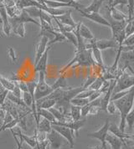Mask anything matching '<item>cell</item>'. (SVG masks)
<instances>
[{"mask_svg": "<svg viewBox=\"0 0 134 149\" xmlns=\"http://www.w3.org/2000/svg\"><path fill=\"white\" fill-rule=\"evenodd\" d=\"M8 58L10 59V61H12L13 64H17L18 61L20 59V55L16 52V50L12 48L11 46L8 47Z\"/></svg>", "mask_w": 134, "mask_h": 149, "instance_id": "obj_36", "label": "cell"}, {"mask_svg": "<svg viewBox=\"0 0 134 149\" xmlns=\"http://www.w3.org/2000/svg\"><path fill=\"white\" fill-rule=\"evenodd\" d=\"M51 47L48 46L45 49V51L44 52V54H42V56L40 58L39 61L37 62V64L34 65V70L36 72H45L46 70L47 63H48V56H49V51L50 50Z\"/></svg>", "mask_w": 134, "mask_h": 149, "instance_id": "obj_17", "label": "cell"}, {"mask_svg": "<svg viewBox=\"0 0 134 149\" xmlns=\"http://www.w3.org/2000/svg\"><path fill=\"white\" fill-rule=\"evenodd\" d=\"M134 33V24H133V20H127V24L125 26V34L126 37H128Z\"/></svg>", "mask_w": 134, "mask_h": 149, "instance_id": "obj_40", "label": "cell"}, {"mask_svg": "<svg viewBox=\"0 0 134 149\" xmlns=\"http://www.w3.org/2000/svg\"><path fill=\"white\" fill-rule=\"evenodd\" d=\"M113 0H108V3H107V6H109L111 3H112V2Z\"/></svg>", "mask_w": 134, "mask_h": 149, "instance_id": "obj_56", "label": "cell"}, {"mask_svg": "<svg viewBox=\"0 0 134 149\" xmlns=\"http://www.w3.org/2000/svg\"><path fill=\"white\" fill-rule=\"evenodd\" d=\"M13 82H14V88L11 91L12 94L15 95V96H17V97L22 98V91H21V90H20L19 86H18V82L14 81H13Z\"/></svg>", "mask_w": 134, "mask_h": 149, "instance_id": "obj_47", "label": "cell"}, {"mask_svg": "<svg viewBox=\"0 0 134 149\" xmlns=\"http://www.w3.org/2000/svg\"><path fill=\"white\" fill-rule=\"evenodd\" d=\"M125 122H126V126H128V128L130 131H132L134 125V110L132 109L126 116L125 118Z\"/></svg>", "mask_w": 134, "mask_h": 149, "instance_id": "obj_35", "label": "cell"}, {"mask_svg": "<svg viewBox=\"0 0 134 149\" xmlns=\"http://www.w3.org/2000/svg\"><path fill=\"white\" fill-rule=\"evenodd\" d=\"M108 132H111L112 134H113L116 136L119 137L122 140H125V139H133V136L132 134H129V133H126L125 132H121L119 127L114 124V123H112L109 125V127H108Z\"/></svg>", "mask_w": 134, "mask_h": 149, "instance_id": "obj_18", "label": "cell"}, {"mask_svg": "<svg viewBox=\"0 0 134 149\" xmlns=\"http://www.w3.org/2000/svg\"><path fill=\"white\" fill-rule=\"evenodd\" d=\"M3 1H4V0H0V4H2V5H3Z\"/></svg>", "mask_w": 134, "mask_h": 149, "instance_id": "obj_57", "label": "cell"}, {"mask_svg": "<svg viewBox=\"0 0 134 149\" xmlns=\"http://www.w3.org/2000/svg\"><path fill=\"white\" fill-rule=\"evenodd\" d=\"M119 4H121V5H127L128 4L127 0H113L112 2V3L109 6H107V7L114 8L116 7L117 5H119Z\"/></svg>", "mask_w": 134, "mask_h": 149, "instance_id": "obj_48", "label": "cell"}, {"mask_svg": "<svg viewBox=\"0 0 134 149\" xmlns=\"http://www.w3.org/2000/svg\"><path fill=\"white\" fill-rule=\"evenodd\" d=\"M117 111V107H116L114 102H112V101H110L109 103L107 104L106 111H107V112H108L109 114H111V115H113V114L116 113Z\"/></svg>", "mask_w": 134, "mask_h": 149, "instance_id": "obj_44", "label": "cell"}, {"mask_svg": "<svg viewBox=\"0 0 134 149\" xmlns=\"http://www.w3.org/2000/svg\"><path fill=\"white\" fill-rule=\"evenodd\" d=\"M105 81H106V80H104V78L102 77L101 74H100V75H98V76L96 77V79L90 85V86L88 87V89L92 90V91H98V90H100V89L102 87L103 83H104Z\"/></svg>", "mask_w": 134, "mask_h": 149, "instance_id": "obj_33", "label": "cell"}, {"mask_svg": "<svg viewBox=\"0 0 134 149\" xmlns=\"http://www.w3.org/2000/svg\"><path fill=\"white\" fill-rule=\"evenodd\" d=\"M60 33L63 34L65 36V38L68 40V41H70L74 46L77 47V39L75 37V35L73 32H66V31H60Z\"/></svg>", "mask_w": 134, "mask_h": 149, "instance_id": "obj_37", "label": "cell"}, {"mask_svg": "<svg viewBox=\"0 0 134 149\" xmlns=\"http://www.w3.org/2000/svg\"><path fill=\"white\" fill-rule=\"evenodd\" d=\"M91 102H89L86 106L80 107V115H81V116H86L88 115L89 114V111L91 110Z\"/></svg>", "mask_w": 134, "mask_h": 149, "instance_id": "obj_46", "label": "cell"}, {"mask_svg": "<svg viewBox=\"0 0 134 149\" xmlns=\"http://www.w3.org/2000/svg\"><path fill=\"white\" fill-rule=\"evenodd\" d=\"M37 131L38 132H45V133H49L51 130H52V127H51V122L50 121H48L47 119L42 117V119L40 120V122H39V125L38 127H36Z\"/></svg>", "mask_w": 134, "mask_h": 149, "instance_id": "obj_29", "label": "cell"}, {"mask_svg": "<svg viewBox=\"0 0 134 149\" xmlns=\"http://www.w3.org/2000/svg\"><path fill=\"white\" fill-rule=\"evenodd\" d=\"M132 88H133V87H132ZM130 90H131V89H129V90H126V91H121L117 92V93H114V94H112V95H111V99H110V101H116V100L119 99V98H121V97L124 96V95H127V93L130 91Z\"/></svg>", "mask_w": 134, "mask_h": 149, "instance_id": "obj_42", "label": "cell"}, {"mask_svg": "<svg viewBox=\"0 0 134 149\" xmlns=\"http://www.w3.org/2000/svg\"><path fill=\"white\" fill-rule=\"evenodd\" d=\"M8 91H7V90H4L1 94H0V107L3 104V102H5V100H6L7 98V95H8Z\"/></svg>", "mask_w": 134, "mask_h": 149, "instance_id": "obj_50", "label": "cell"}, {"mask_svg": "<svg viewBox=\"0 0 134 149\" xmlns=\"http://www.w3.org/2000/svg\"><path fill=\"white\" fill-rule=\"evenodd\" d=\"M5 9H6L7 14L9 18H15V17L19 16L21 13V10H22V9H20L17 7L16 5L5 7Z\"/></svg>", "mask_w": 134, "mask_h": 149, "instance_id": "obj_34", "label": "cell"}, {"mask_svg": "<svg viewBox=\"0 0 134 149\" xmlns=\"http://www.w3.org/2000/svg\"><path fill=\"white\" fill-rule=\"evenodd\" d=\"M88 149H103V148H102L101 145H97V146H96V147H92V148L88 147Z\"/></svg>", "mask_w": 134, "mask_h": 149, "instance_id": "obj_52", "label": "cell"}, {"mask_svg": "<svg viewBox=\"0 0 134 149\" xmlns=\"http://www.w3.org/2000/svg\"><path fill=\"white\" fill-rule=\"evenodd\" d=\"M89 102H89L88 98H77V97H75L70 101V104L74 105V106H77V107H84L87 104H88Z\"/></svg>", "mask_w": 134, "mask_h": 149, "instance_id": "obj_38", "label": "cell"}, {"mask_svg": "<svg viewBox=\"0 0 134 149\" xmlns=\"http://www.w3.org/2000/svg\"><path fill=\"white\" fill-rule=\"evenodd\" d=\"M14 134L17 136H19L20 140H21L22 142H26L27 144H28L29 147H31L32 148L36 146V144H37V142H37V139H36V135H35V133H34V135L32 136H29L23 134V133L21 132V131L19 129V130L17 131V132H14Z\"/></svg>", "mask_w": 134, "mask_h": 149, "instance_id": "obj_21", "label": "cell"}, {"mask_svg": "<svg viewBox=\"0 0 134 149\" xmlns=\"http://www.w3.org/2000/svg\"><path fill=\"white\" fill-rule=\"evenodd\" d=\"M4 90H5V89L3 87V86H2V85H1V83H0V94H1Z\"/></svg>", "mask_w": 134, "mask_h": 149, "instance_id": "obj_55", "label": "cell"}, {"mask_svg": "<svg viewBox=\"0 0 134 149\" xmlns=\"http://www.w3.org/2000/svg\"><path fill=\"white\" fill-rule=\"evenodd\" d=\"M71 13H72V10L69 9L64 14L60 15V16H56L54 18L60 21L62 24H66V25H70V26H72V27H75L77 25V24L72 19Z\"/></svg>", "mask_w": 134, "mask_h": 149, "instance_id": "obj_19", "label": "cell"}, {"mask_svg": "<svg viewBox=\"0 0 134 149\" xmlns=\"http://www.w3.org/2000/svg\"><path fill=\"white\" fill-rule=\"evenodd\" d=\"M77 10L80 13L81 17L87 18L88 19H90L92 22H95L96 24H101V25H104V26L110 27V24L107 20V19H105L103 16H101L99 13H85L81 9H77Z\"/></svg>", "mask_w": 134, "mask_h": 149, "instance_id": "obj_11", "label": "cell"}, {"mask_svg": "<svg viewBox=\"0 0 134 149\" xmlns=\"http://www.w3.org/2000/svg\"><path fill=\"white\" fill-rule=\"evenodd\" d=\"M7 99H8V101H10L12 103H13L14 105H16L17 107H20V108L23 109V110H26V111L30 110V109H29V107L24 104V102H23L22 98H20V97L15 96V95L12 94L11 91H8V95H7Z\"/></svg>", "mask_w": 134, "mask_h": 149, "instance_id": "obj_26", "label": "cell"}, {"mask_svg": "<svg viewBox=\"0 0 134 149\" xmlns=\"http://www.w3.org/2000/svg\"><path fill=\"white\" fill-rule=\"evenodd\" d=\"M53 91L56 89H63L68 87V84H67L66 76L65 74H60L59 77L56 79V81H54L52 86H50Z\"/></svg>", "mask_w": 134, "mask_h": 149, "instance_id": "obj_28", "label": "cell"}, {"mask_svg": "<svg viewBox=\"0 0 134 149\" xmlns=\"http://www.w3.org/2000/svg\"><path fill=\"white\" fill-rule=\"evenodd\" d=\"M94 45H96V47L98 49L101 50H104V49H117L118 48V44L114 41L112 39V40H96L93 39Z\"/></svg>", "mask_w": 134, "mask_h": 149, "instance_id": "obj_13", "label": "cell"}, {"mask_svg": "<svg viewBox=\"0 0 134 149\" xmlns=\"http://www.w3.org/2000/svg\"><path fill=\"white\" fill-rule=\"evenodd\" d=\"M108 14L110 17L117 21H125L127 20V15L122 13L121 10L117 9L116 7L109 8L108 7Z\"/></svg>", "mask_w": 134, "mask_h": 149, "instance_id": "obj_23", "label": "cell"}, {"mask_svg": "<svg viewBox=\"0 0 134 149\" xmlns=\"http://www.w3.org/2000/svg\"><path fill=\"white\" fill-rule=\"evenodd\" d=\"M76 65V66H81V67H91L96 65V61L93 59L91 49H81V50H76L73 59L70 61L66 65L61 69L60 74H65L67 70L72 67L74 65Z\"/></svg>", "mask_w": 134, "mask_h": 149, "instance_id": "obj_3", "label": "cell"}, {"mask_svg": "<svg viewBox=\"0 0 134 149\" xmlns=\"http://www.w3.org/2000/svg\"><path fill=\"white\" fill-rule=\"evenodd\" d=\"M69 115L70 116L71 119L73 121H79L80 119V107H77V106H74V105H71L70 106V114Z\"/></svg>", "mask_w": 134, "mask_h": 149, "instance_id": "obj_32", "label": "cell"}, {"mask_svg": "<svg viewBox=\"0 0 134 149\" xmlns=\"http://www.w3.org/2000/svg\"><path fill=\"white\" fill-rule=\"evenodd\" d=\"M18 86H19V87H20L22 92L28 91V86H27V84L25 81H19L18 82Z\"/></svg>", "mask_w": 134, "mask_h": 149, "instance_id": "obj_51", "label": "cell"}, {"mask_svg": "<svg viewBox=\"0 0 134 149\" xmlns=\"http://www.w3.org/2000/svg\"><path fill=\"white\" fill-rule=\"evenodd\" d=\"M106 142L111 145L112 149H121L122 146L127 147V143L125 140H122L119 137L116 136L111 132H107V135L106 136Z\"/></svg>", "mask_w": 134, "mask_h": 149, "instance_id": "obj_14", "label": "cell"}, {"mask_svg": "<svg viewBox=\"0 0 134 149\" xmlns=\"http://www.w3.org/2000/svg\"><path fill=\"white\" fill-rule=\"evenodd\" d=\"M35 104H36V108H43L49 110L50 108L54 107L55 106V101L45 96L44 98L37 100L35 102Z\"/></svg>", "mask_w": 134, "mask_h": 149, "instance_id": "obj_22", "label": "cell"}, {"mask_svg": "<svg viewBox=\"0 0 134 149\" xmlns=\"http://www.w3.org/2000/svg\"><path fill=\"white\" fill-rule=\"evenodd\" d=\"M83 90H85L83 88V86L68 87L67 90L61 88L56 89L53 91L50 95H47V97L54 100L57 108L62 111L64 114H68L70 106V101Z\"/></svg>", "mask_w": 134, "mask_h": 149, "instance_id": "obj_1", "label": "cell"}, {"mask_svg": "<svg viewBox=\"0 0 134 149\" xmlns=\"http://www.w3.org/2000/svg\"><path fill=\"white\" fill-rule=\"evenodd\" d=\"M0 83L3 88L8 91H12L14 88V82L12 80L3 76L2 74H0Z\"/></svg>", "mask_w": 134, "mask_h": 149, "instance_id": "obj_31", "label": "cell"}, {"mask_svg": "<svg viewBox=\"0 0 134 149\" xmlns=\"http://www.w3.org/2000/svg\"><path fill=\"white\" fill-rule=\"evenodd\" d=\"M127 6H128V16L127 20H133V7L134 0H127Z\"/></svg>", "mask_w": 134, "mask_h": 149, "instance_id": "obj_41", "label": "cell"}, {"mask_svg": "<svg viewBox=\"0 0 134 149\" xmlns=\"http://www.w3.org/2000/svg\"><path fill=\"white\" fill-rule=\"evenodd\" d=\"M52 91H53V90L51 88V86H49L45 81V72H42V71L39 72V80L37 81L35 91H34L35 101L49 95Z\"/></svg>", "mask_w": 134, "mask_h": 149, "instance_id": "obj_6", "label": "cell"}, {"mask_svg": "<svg viewBox=\"0 0 134 149\" xmlns=\"http://www.w3.org/2000/svg\"><path fill=\"white\" fill-rule=\"evenodd\" d=\"M102 3H103V0H93V2L89 6L81 10L85 13H99Z\"/></svg>", "mask_w": 134, "mask_h": 149, "instance_id": "obj_27", "label": "cell"}, {"mask_svg": "<svg viewBox=\"0 0 134 149\" xmlns=\"http://www.w3.org/2000/svg\"><path fill=\"white\" fill-rule=\"evenodd\" d=\"M0 20L3 23L2 29H3V34L7 36H9V34L11 33V26H10V24L8 21V16L7 14L4 6L0 8Z\"/></svg>", "mask_w": 134, "mask_h": 149, "instance_id": "obj_15", "label": "cell"}, {"mask_svg": "<svg viewBox=\"0 0 134 149\" xmlns=\"http://www.w3.org/2000/svg\"><path fill=\"white\" fill-rule=\"evenodd\" d=\"M10 131H11V132H12V134H13V138H14V140H15V142H16V144H17V149H22L23 148V142L20 140L19 138H18V136L14 134V132H13V129H10Z\"/></svg>", "mask_w": 134, "mask_h": 149, "instance_id": "obj_49", "label": "cell"}, {"mask_svg": "<svg viewBox=\"0 0 134 149\" xmlns=\"http://www.w3.org/2000/svg\"><path fill=\"white\" fill-rule=\"evenodd\" d=\"M51 127L54 129V131H56L58 133H60L67 142H69L70 145V148L74 149V146H75V133H74L73 130H71L69 127H63V126H59V125H55V124H51Z\"/></svg>", "mask_w": 134, "mask_h": 149, "instance_id": "obj_7", "label": "cell"}, {"mask_svg": "<svg viewBox=\"0 0 134 149\" xmlns=\"http://www.w3.org/2000/svg\"><path fill=\"white\" fill-rule=\"evenodd\" d=\"M48 47V39L46 37H41L40 41L35 45V56H34V65L37 64L40 58L45 51Z\"/></svg>", "mask_w": 134, "mask_h": 149, "instance_id": "obj_16", "label": "cell"}, {"mask_svg": "<svg viewBox=\"0 0 134 149\" xmlns=\"http://www.w3.org/2000/svg\"><path fill=\"white\" fill-rule=\"evenodd\" d=\"M3 36H4V34L3 32V29H2V28H0V38H3Z\"/></svg>", "mask_w": 134, "mask_h": 149, "instance_id": "obj_54", "label": "cell"}, {"mask_svg": "<svg viewBox=\"0 0 134 149\" xmlns=\"http://www.w3.org/2000/svg\"><path fill=\"white\" fill-rule=\"evenodd\" d=\"M133 101H134V91L133 87L131 88L130 91L127 95L121 97L119 99L112 101L117 107V110L119 111L120 112V125L119 129L121 132H125L126 128V122L125 118L127 113L133 108Z\"/></svg>", "mask_w": 134, "mask_h": 149, "instance_id": "obj_2", "label": "cell"}, {"mask_svg": "<svg viewBox=\"0 0 134 149\" xmlns=\"http://www.w3.org/2000/svg\"><path fill=\"white\" fill-rule=\"evenodd\" d=\"M46 138L48 140V146L50 149H60L65 142V138L54 129L47 133Z\"/></svg>", "mask_w": 134, "mask_h": 149, "instance_id": "obj_8", "label": "cell"}, {"mask_svg": "<svg viewBox=\"0 0 134 149\" xmlns=\"http://www.w3.org/2000/svg\"><path fill=\"white\" fill-rule=\"evenodd\" d=\"M134 85V75L133 72L129 70L128 69H126L120 76L117 79L116 85L114 86L112 94L119 92L121 91L129 90L132 87H133Z\"/></svg>", "mask_w": 134, "mask_h": 149, "instance_id": "obj_5", "label": "cell"}, {"mask_svg": "<svg viewBox=\"0 0 134 149\" xmlns=\"http://www.w3.org/2000/svg\"><path fill=\"white\" fill-rule=\"evenodd\" d=\"M40 34L37 37H46L48 39V46L51 47V45L54 44L64 42L66 40L63 34L53 27V25H50L45 21L40 19Z\"/></svg>", "mask_w": 134, "mask_h": 149, "instance_id": "obj_4", "label": "cell"}, {"mask_svg": "<svg viewBox=\"0 0 134 149\" xmlns=\"http://www.w3.org/2000/svg\"><path fill=\"white\" fill-rule=\"evenodd\" d=\"M26 10V12L29 14L30 17H32L33 19L35 18H39L40 19L45 21L48 24H50V25H52V19L53 17L50 16V14H48L46 12H45L44 10L40 9L38 8L35 7H29L24 8Z\"/></svg>", "mask_w": 134, "mask_h": 149, "instance_id": "obj_10", "label": "cell"}, {"mask_svg": "<svg viewBox=\"0 0 134 149\" xmlns=\"http://www.w3.org/2000/svg\"><path fill=\"white\" fill-rule=\"evenodd\" d=\"M22 100L24 102V104L26 105L28 107H31L32 102H33V97L32 95L29 94V91H24L22 92Z\"/></svg>", "mask_w": 134, "mask_h": 149, "instance_id": "obj_39", "label": "cell"}, {"mask_svg": "<svg viewBox=\"0 0 134 149\" xmlns=\"http://www.w3.org/2000/svg\"><path fill=\"white\" fill-rule=\"evenodd\" d=\"M44 3L45 4V6L49 8H64V7H70L74 8L76 10L77 9H81V8L71 4V3H60V2H55V1H50V0H44Z\"/></svg>", "mask_w": 134, "mask_h": 149, "instance_id": "obj_24", "label": "cell"}, {"mask_svg": "<svg viewBox=\"0 0 134 149\" xmlns=\"http://www.w3.org/2000/svg\"><path fill=\"white\" fill-rule=\"evenodd\" d=\"M4 113H5V111H4L3 110H2V109L0 108V118H3V117Z\"/></svg>", "mask_w": 134, "mask_h": 149, "instance_id": "obj_53", "label": "cell"}, {"mask_svg": "<svg viewBox=\"0 0 134 149\" xmlns=\"http://www.w3.org/2000/svg\"><path fill=\"white\" fill-rule=\"evenodd\" d=\"M9 24L11 26V31H13V34H16L20 38H24L26 36V30H25L24 24L16 23V22H12V21H9Z\"/></svg>", "mask_w": 134, "mask_h": 149, "instance_id": "obj_20", "label": "cell"}, {"mask_svg": "<svg viewBox=\"0 0 134 149\" xmlns=\"http://www.w3.org/2000/svg\"><path fill=\"white\" fill-rule=\"evenodd\" d=\"M94 91L92 90H90V89H86V90H83L82 91H80L78 95H76L75 97L77 98H88L90 95L93 93Z\"/></svg>", "mask_w": 134, "mask_h": 149, "instance_id": "obj_43", "label": "cell"}, {"mask_svg": "<svg viewBox=\"0 0 134 149\" xmlns=\"http://www.w3.org/2000/svg\"><path fill=\"white\" fill-rule=\"evenodd\" d=\"M8 20L12 21V22H16V23H22V24H26V23H33L36 25L40 26V22L36 20L35 19H33L32 17L29 16V14L26 12V10L24 8H23L21 10V13L19 16L15 17V18H8Z\"/></svg>", "mask_w": 134, "mask_h": 149, "instance_id": "obj_12", "label": "cell"}, {"mask_svg": "<svg viewBox=\"0 0 134 149\" xmlns=\"http://www.w3.org/2000/svg\"><path fill=\"white\" fill-rule=\"evenodd\" d=\"M36 111H37V115L39 117H44L47 119L48 121H50V122H56L55 118L54 117V116L52 115V113L47 110V109H43V108H36Z\"/></svg>", "mask_w": 134, "mask_h": 149, "instance_id": "obj_30", "label": "cell"}, {"mask_svg": "<svg viewBox=\"0 0 134 149\" xmlns=\"http://www.w3.org/2000/svg\"><path fill=\"white\" fill-rule=\"evenodd\" d=\"M79 33H80V35L82 39L88 40H91L95 39L92 32L83 23H79Z\"/></svg>", "mask_w": 134, "mask_h": 149, "instance_id": "obj_25", "label": "cell"}, {"mask_svg": "<svg viewBox=\"0 0 134 149\" xmlns=\"http://www.w3.org/2000/svg\"><path fill=\"white\" fill-rule=\"evenodd\" d=\"M121 45H125V46H133V45H134V34L126 37L125 40L122 42Z\"/></svg>", "mask_w": 134, "mask_h": 149, "instance_id": "obj_45", "label": "cell"}, {"mask_svg": "<svg viewBox=\"0 0 134 149\" xmlns=\"http://www.w3.org/2000/svg\"><path fill=\"white\" fill-rule=\"evenodd\" d=\"M109 125H110V122H109V119L107 118V120H106V122H105V123L103 124V126L99 130H97L96 132H94L92 133L87 134V136L98 139L101 142L100 145H101V147H102L103 149H107V142H106V136H107V132H108Z\"/></svg>", "mask_w": 134, "mask_h": 149, "instance_id": "obj_9", "label": "cell"}, {"mask_svg": "<svg viewBox=\"0 0 134 149\" xmlns=\"http://www.w3.org/2000/svg\"><path fill=\"white\" fill-rule=\"evenodd\" d=\"M46 149H50V147H49V146H47Z\"/></svg>", "mask_w": 134, "mask_h": 149, "instance_id": "obj_58", "label": "cell"}, {"mask_svg": "<svg viewBox=\"0 0 134 149\" xmlns=\"http://www.w3.org/2000/svg\"><path fill=\"white\" fill-rule=\"evenodd\" d=\"M1 7H3V5H2V4H0V8Z\"/></svg>", "mask_w": 134, "mask_h": 149, "instance_id": "obj_59", "label": "cell"}]
</instances>
